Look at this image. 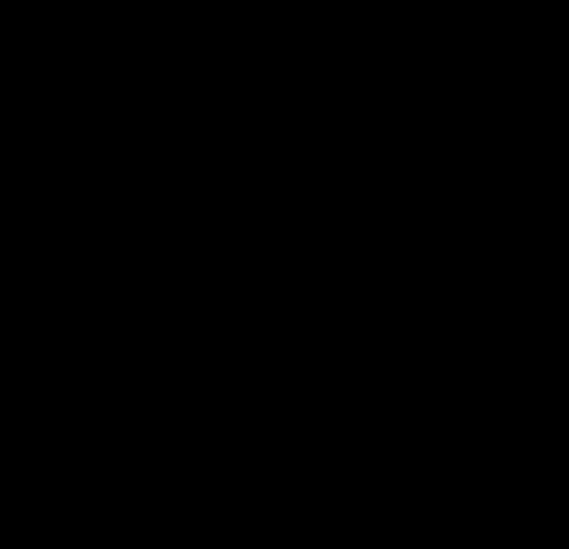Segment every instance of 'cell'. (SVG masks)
<instances>
[]
</instances>
